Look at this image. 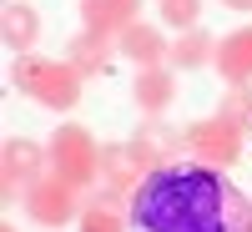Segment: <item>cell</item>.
<instances>
[{"instance_id":"6da1fadb","label":"cell","mask_w":252,"mask_h":232,"mask_svg":"<svg viewBox=\"0 0 252 232\" xmlns=\"http://www.w3.org/2000/svg\"><path fill=\"white\" fill-rule=\"evenodd\" d=\"M136 232H252V197L207 162H172L146 172L131 192Z\"/></svg>"},{"instance_id":"52a82bcc","label":"cell","mask_w":252,"mask_h":232,"mask_svg":"<svg viewBox=\"0 0 252 232\" xmlns=\"http://www.w3.org/2000/svg\"><path fill=\"white\" fill-rule=\"evenodd\" d=\"M131 146H136V157H141V166H146V172H157V166H172V162L182 157L187 132H177V126L166 121V116H141V126H136Z\"/></svg>"},{"instance_id":"e0dca14e","label":"cell","mask_w":252,"mask_h":232,"mask_svg":"<svg viewBox=\"0 0 252 232\" xmlns=\"http://www.w3.org/2000/svg\"><path fill=\"white\" fill-rule=\"evenodd\" d=\"M157 10H161V20L172 31H192L202 20V0H157Z\"/></svg>"},{"instance_id":"ffe728a7","label":"cell","mask_w":252,"mask_h":232,"mask_svg":"<svg viewBox=\"0 0 252 232\" xmlns=\"http://www.w3.org/2000/svg\"><path fill=\"white\" fill-rule=\"evenodd\" d=\"M0 232H15V222H0Z\"/></svg>"},{"instance_id":"9c48e42d","label":"cell","mask_w":252,"mask_h":232,"mask_svg":"<svg viewBox=\"0 0 252 232\" xmlns=\"http://www.w3.org/2000/svg\"><path fill=\"white\" fill-rule=\"evenodd\" d=\"M217 76L227 86H252V26H237L217 40V56H212Z\"/></svg>"},{"instance_id":"ba28073f","label":"cell","mask_w":252,"mask_h":232,"mask_svg":"<svg viewBox=\"0 0 252 232\" xmlns=\"http://www.w3.org/2000/svg\"><path fill=\"white\" fill-rule=\"evenodd\" d=\"M76 227H81V232H126V227H131V197H126V192H111V187H101V192L81 207Z\"/></svg>"},{"instance_id":"2e32d148","label":"cell","mask_w":252,"mask_h":232,"mask_svg":"<svg viewBox=\"0 0 252 232\" xmlns=\"http://www.w3.org/2000/svg\"><path fill=\"white\" fill-rule=\"evenodd\" d=\"M212 56H217V40L207 35L202 26H192V31H182V35L172 40V56H166V61H172L177 71H197V66H207Z\"/></svg>"},{"instance_id":"8992f818","label":"cell","mask_w":252,"mask_h":232,"mask_svg":"<svg viewBox=\"0 0 252 232\" xmlns=\"http://www.w3.org/2000/svg\"><path fill=\"white\" fill-rule=\"evenodd\" d=\"M26 212L40 227H66V222L81 217V187H71L66 177L46 172L35 187H26Z\"/></svg>"},{"instance_id":"3957f363","label":"cell","mask_w":252,"mask_h":232,"mask_svg":"<svg viewBox=\"0 0 252 232\" xmlns=\"http://www.w3.org/2000/svg\"><path fill=\"white\" fill-rule=\"evenodd\" d=\"M46 146H51V172L66 177L71 187H96L101 182V146H96V136L86 126L61 121Z\"/></svg>"},{"instance_id":"277c9868","label":"cell","mask_w":252,"mask_h":232,"mask_svg":"<svg viewBox=\"0 0 252 232\" xmlns=\"http://www.w3.org/2000/svg\"><path fill=\"white\" fill-rule=\"evenodd\" d=\"M46 172H51V146H35L26 136H10L0 146V197L5 202H20L26 187H35Z\"/></svg>"},{"instance_id":"7a4b0ae2","label":"cell","mask_w":252,"mask_h":232,"mask_svg":"<svg viewBox=\"0 0 252 232\" xmlns=\"http://www.w3.org/2000/svg\"><path fill=\"white\" fill-rule=\"evenodd\" d=\"M10 86L20 96H31L40 101L46 111H76V101H81V71L71 66V61H46V56H15V66H10Z\"/></svg>"},{"instance_id":"8fae6325","label":"cell","mask_w":252,"mask_h":232,"mask_svg":"<svg viewBox=\"0 0 252 232\" xmlns=\"http://www.w3.org/2000/svg\"><path fill=\"white\" fill-rule=\"evenodd\" d=\"M116 56L136 61V71H141V66H161V61L172 56V40H166V35H161L157 26L136 20V26H126V31L116 35Z\"/></svg>"},{"instance_id":"7c38bea8","label":"cell","mask_w":252,"mask_h":232,"mask_svg":"<svg viewBox=\"0 0 252 232\" xmlns=\"http://www.w3.org/2000/svg\"><path fill=\"white\" fill-rule=\"evenodd\" d=\"M111 56H116V35H101V31H81V35H71V46H66V61L81 71V81L106 76Z\"/></svg>"},{"instance_id":"5b68a950","label":"cell","mask_w":252,"mask_h":232,"mask_svg":"<svg viewBox=\"0 0 252 232\" xmlns=\"http://www.w3.org/2000/svg\"><path fill=\"white\" fill-rule=\"evenodd\" d=\"M187 152L207 166H232L242 162V126L227 116H202L187 126Z\"/></svg>"},{"instance_id":"ac0fdd59","label":"cell","mask_w":252,"mask_h":232,"mask_svg":"<svg viewBox=\"0 0 252 232\" xmlns=\"http://www.w3.org/2000/svg\"><path fill=\"white\" fill-rule=\"evenodd\" d=\"M217 116H227V121H237V126H247L252 121V86H232L222 96V111Z\"/></svg>"},{"instance_id":"30bf717a","label":"cell","mask_w":252,"mask_h":232,"mask_svg":"<svg viewBox=\"0 0 252 232\" xmlns=\"http://www.w3.org/2000/svg\"><path fill=\"white\" fill-rule=\"evenodd\" d=\"M141 177H146V166H141V157H136L131 141H106V146H101V187L131 197L141 187Z\"/></svg>"},{"instance_id":"9a60e30c","label":"cell","mask_w":252,"mask_h":232,"mask_svg":"<svg viewBox=\"0 0 252 232\" xmlns=\"http://www.w3.org/2000/svg\"><path fill=\"white\" fill-rule=\"evenodd\" d=\"M0 40H5L15 56H26L35 40H40V10L26 5V0H10L5 15H0Z\"/></svg>"},{"instance_id":"5bb4252c","label":"cell","mask_w":252,"mask_h":232,"mask_svg":"<svg viewBox=\"0 0 252 232\" xmlns=\"http://www.w3.org/2000/svg\"><path fill=\"white\" fill-rule=\"evenodd\" d=\"M136 15H141V0H81L86 31H101V35H121L126 26H136Z\"/></svg>"},{"instance_id":"4fadbf2b","label":"cell","mask_w":252,"mask_h":232,"mask_svg":"<svg viewBox=\"0 0 252 232\" xmlns=\"http://www.w3.org/2000/svg\"><path fill=\"white\" fill-rule=\"evenodd\" d=\"M131 101L141 106V116H161L177 101V76L166 66H141L136 81H131Z\"/></svg>"},{"instance_id":"d6986e66","label":"cell","mask_w":252,"mask_h":232,"mask_svg":"<svg viewBox=\"0 0 252 232\" xmlns=\"http://www.w3.org/2000/svg\"><path fill=\"white\" fill-rule=\"evenodd\" d=\"M227 10H252V0H222Z\"/></svg>"}]
</instances>
